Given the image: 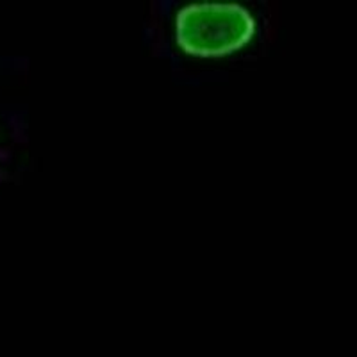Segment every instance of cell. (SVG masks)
I'll return each instance as SVG.
<instances>
[{"mask_svg": "<svg viewBox=\"0 0 357 357\" xmlns=\"http://www.w3.org/2000/svg\"><path fill=\"white\" fill-rule=\"evenodd\" d=\"M257 34L256 15L240 2L199 0L175 13L174 38L183 54L218 59L240 52Z\"/></svg>", "mask_w": 357, "mask_h": 357, "instance_id": "obj_1", "label": "cell"}]
</instances>
